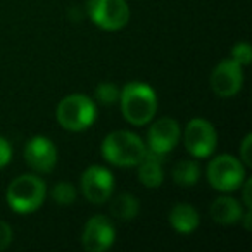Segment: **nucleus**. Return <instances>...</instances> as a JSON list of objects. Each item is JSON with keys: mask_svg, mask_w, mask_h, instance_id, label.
I'll return each mask as SVG.
<instances>
[{"mask_svg": "<svg viewBox=\"0 0 252 252\" xmlns=\"http://www.w3.org/2000/svg\"><path fill=\"white\" fill-rule=\"evenodd\" d=\"M123 118L133 126H142L152 121L158 111V95L151 85L144 81H131L125 85L119 94Z\"/></svg>", "mask_w": 252, "mask_h": 252, "instance_id": "nucleus-1", "label": "nucleus"}, {"mask_svg": "<svg viewBox=\"0 0 252 252\" xmlns=\"http://www.w3.org/2000/svg\"><path fill=\"white\" fill-rule=\"evenodd\" d=\"M147 147L138 135L131 131H112L102 142V156L107 162L119 168L137 166L145 158Z\"/></svg>", "mask_w": 252, "mask_h": 252, "instance_id": "nucleus-2", "label": "nucleus"}, {"mask_svg": "<svg viewBox=\"0 0 252 252\" xmlns=\"http://www.w3.org/2000/svg\"><path fill=\"white\" fill-rule=\"evenodd\" d=\"M45 183L35 175H21L7 187V204L18 214L35 213L45 202Z\"/></svg>", "mask_w": 252, "mask_h": 252, "instance_id": "nucleus-3", "label": "nucleus"}, {"mask_svg": "<svg viewBox=\"0 0 252 252\" xmlns=\"http://www.w3.org/2000/svg\"><path fill=\"white\" fill-rule=\"evenodd\" d=\"M97 116L95 102L81 94L64 97L56 109V118L59 125L67 131H83L90 128Z\"/></svg>", "mask_w": 252, "mask_h": 252, "instance_id": "nucleus-4", "label": "nucleus"}, {"mask_svg": "<svg viewBox=\"0 0 252 252\" xmlns=\"http://www.w3.org/2000/svg\"><path fill=\"white\" fill-rule=\"evenodd\" d=\"M207 180L218 192H233L244 183L245 166L230 154L218 156L207 166Z\"/></svg>", "mask_w": 252, "mask_h": 252, "instance_id": "nucleus-5", "label": "nucleus"}, {"mask_svg": "<svg viewBox=\"0 0 252 252\" xmlns=\"http://www.w3.org/2000/svg\"><path fill=\"white\" fill-rule=\"evenodd\" d=\"M90 19L105 32H118L130 21V7L126 0H88Z\"/></svg>", "mask_w": 252, "mask_h": 252, "instance_id": "nucleus-6", "label": "nucleus"}, {"mask_svg": "<svg viewBox=\"0 0 252 252\" xmlns=\"http://www.w3.org/2000/svg\"><path fill=\"white\" fill-rule=\"evenodd\" d=\"M183 142L185 147L193 158L204 159L211 156L216 149L218 135L214 126L209 121L202 118H195L189 121L185 126V133H183Z\"/></svg>", "mask_w": 252, "mask_h": 252, "instance_id": "nucleus-7", "label": "nucleus"}, {"mask_svg": "<svg viewBox=\"0 0 252 252\" xmlns=\"http://www.w3.org/2000/svg\"><path fill=\"white\" fill-rule=\"evenodd\" d=\"M211 88L218 97H233L240 92L244 85V69L242 66L230 59H224L218 64L211 73Z\"/></svg>", "mask_w": 252, "mask_h": 252, "instance_id": "nucleus-8", "label": "nucleus"}, {"mask_svg": "<svg viewBox=\"0 0 252 252\" xmlns=\"http://www.w3.org/2000/svg\"><path fill=\"white\" fill-rule=\"evenodd\" d=\"M81 192L87 200L94 204H102L111 199L114 192V176L107 168L90 166L81 175Z\"/></svg>", "mask_w": 252, "mask_h": 252, "instance_id": "nucleus-9", "label": "nucleus"}, {"mask_svg": "<svg viewBox=\"0 0 252 252\" xmlns=\"http://www.w3.org/2000/svg\"><path fill=\"white\" fill-rule=\"evenodd\" d=\"M180 137H182V130L178 121L173 118H161L149 128L147 151L164 158V154H168L178 145Z\"/></svg>", "mask_w": 252, "mask_h": 252, "instance_id": "nucleus-10", "label": "nucleus"}, {"mask_svg": "<svg viewBox=\"0 0 252 252\" xmlns=\"http://www.w3.org/2000/svg\"><path fill=\"white\" fill-rule=\"evenodd\" d=\"M116 230L105 216H94L87 221L81 233V245L88 252H104L114 244Z\"/></svg>", "mask_w": 252, "mask_h": 252, "instance_id": "nucleus-11", "label": "nucleus"}, {"mask_svg": "<svg viewBox=\"0 0 252 252\" xmlns=\"http://www.w3.org/2000/svg\"><path fill=\"white\" fill-rule=\"evenodd\" d=\"M25 159L35 171L50 173L57 164V149L47 137H33L25 147Z\"/></svg>", "mask_w": 252, "mask_h": 252, "instance_id": "nucleus-12", "label": "nucleus"}, {"mask_svg": "<svg viewBox=\"0 0 252 252\" xmlns=\"http://www.w3.org/2000/svg\"><path fill=\"white\" fill-rule=\"evenodd\" d=\"M209 214L213 218L214 223L223 224V226H230L235 224L237 221L242 220L244 216V209L242 204L233 197H218L209 207Z\"/></svg>", "mask_w": 252, "mask_h": 252, "instance_id": "nucleus-13", "label": "nucleus"}, {"mask_svg": "<svg viewBox=\"0 0 252 252\" xmlns=\"http://www.w3.org/2000/svg\"><path fill=\"white\" fill-rule=\"evenodd\" d=\"M138 178L147 189H158L164 182V171H162V156L147 151L145 158L138 162Z\"/></svg>", "mask_w": 252, "mask_h": 252, "instance_id": "nucleus-14", "label": "nucleus"}, {"mask_svg": "<svg viewBox=\"0 0 252 252\" xmlns=\"http://www.w3.org/2000/svg\"><path fill=\"white\" fill-rule=\"evenodd\" d=\"M199 213L193 206L190 204H176L173 209L169 211V224L175 228L178 233H192L197 226H199Z\"/></svg>", "mask_w": 252, "mask_h": 252, "instance_id": "nucleus-15", "label": "nucleus"}, {"mask_svg": "<svg viewBox=\"0 0 252 252\" xmlns=\"http://www.w3.org/2000/svg\"><path fill=\"white\" fill-rule=\"evenodd\" d=\"M138 209H140L138 199L131 193H121L111 202V214L119 221L133 220L138 214Z\"/></svg>", "mask_w": 252, "mask_h": 252, "instance_id": "nucleus-16", "label": "nucleus"}, {"mask_svg": "<svg viewBox=\"0 0 252 252\" xmlns=\"http://www.w3.org/2000/svg\"><path fill=\"white\" fill-rule=\"evenodd\" d=\"M200 178V168L195 161H180L173 168V180L180 187H192Z\"/></svg>", "mask_w": 252, "mask_h": 252, "instance_id": "nucleus-17", "label": "nucleus"}, {"mask_svg": "<svg viewBox=\"0 0 252 252\" xmlns=\"http://www.w3.org/2000/svg\"><path fill=\"white\" fill-rule=\"evenodd\" d=\"M52 199H54V202H57V204L69 206V204H73L74 199H76V190L67 182L56 183L52 189Z\"/></svg>", "mask_w": 252, "mask_h": 252, "instance_id": "nucleus-18", "label": "nucleus"}, {"mask_svg": "<svg viewBox=\"0 0 252 252\" xmlns=\"http://www.w3.org/2000/svg\"><path fill=\"white\" fill-rule=\"evenodd\" d=\"M119 94L121 90L114 83H100L95 88V100L102 105H111L119 100Z\"/></svg>", "mask_w": 252, "mask_h": 252, "instance_id": "nucleus-19", "label": "nucleus"}, {"mask_svg": "<svg viewBox=\"0 0 252 252\" xmlns=\"http://www.w3.org/2000/svg\"><path fill=\"white\" fill-rule=\"evenodd\" d=\"M251 57H252V52H251V45L247 42H238L235 43V47L231 49V59L237 61L242 67L244 66H249L251 64Z\"/></svg>", "mask_w": 252, "mask_h": 252, "instance_id": "nucleus-20", "label": "nucleus"}, {"mask_svg": "<svg viewBox=\"0 0 252 252\" xmlns=\"http://www.w3.org/2000/svg\"><path fill=\"white\" fill-rule=\"evenodd\" d=\"M251 145H252V135H245L244 142H242V145H240V161L245 168H251L252 166Z\"/></svg>", "mask_w": 252, "mask_h": 252, "instance_id": "nucleus-21", "label": "nucleus"}, {"mask_svg": "<svg viewBox=\"0 0 252 252\" xmlns=\"http://www.w3.org/2000/svg\"><path fill=\"white\" fill-rule=\"evenodd\" d=\"M12 242V228L9 226V223L0 220V251H4L11 245Z\"/></svg>", "mask_w": 252, "mask_h": 252, "instance_id": "nucleus-22", "label": "nucleus"}, {"mask_svg": "<svg viewBox=\"0 0 252 252\" xmlns=\"http://www.w3.org/2000/svg\"><path fill=\"white\" fill-rule=\"evenodd\" d=\"M12 158V147L4 137H0V168H4V166L9 164Z\"/></svg>", "mask_w": 252, "mask_h": 252, "instance_id": "nucleus-23", "label": "nucleus"}, {"mask_svg": "<svg viewBox=\"0 0 252 252\" xmlns=\"http://www.w3.org/2000/svg\"><path fill=\"white\" fill-rule=\"evenodd\" d=\"M244 190H242V197H244V204H245V209H251L252 207V199H251V189H252V180H244Z\"/></svg>", "mask_w": 252, "mask_h": 252, "instance_id": "nucleus-24", "label": "nucleus"}, {"mask_svg": "<svg viewBox=\"0 0 252 252\" xmlns=\"http://www.w3.org/2000/svg\"><path fill=\"white\" fill-rule=\"evenodd\" d=\"M251 216H252L251 209H245V218H244V226H245V230H251Z\"/></svg>", "mask_w": 252, "mask_h": 252, "instance_id": "nucleus-25", "label": "nucleus"}]
</instances>
